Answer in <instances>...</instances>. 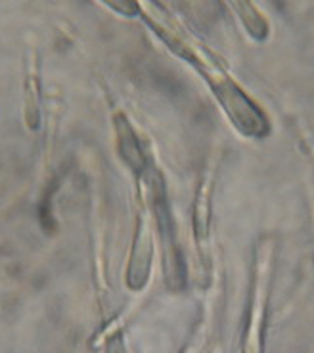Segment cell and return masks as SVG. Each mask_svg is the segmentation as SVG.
<instances>
[{
    "label": "cell",
    "mask_w": 314,
    "mask_h": 353,
    "mask_svg": "<svg viewBox=\"0 0 314 353\" xmlns=\"http://www.w3.org/2000/svg\"><path fill=\"white\" fill-rule=\"evenodd\" d=\"M115 134H117V150L123 161L127 163V168L131 169L134 175H144L148 169V158L127 115H115Z\"/></svg>",
    "instance_id": "cell-3"
},
{
    "label": "cell",
    "mask_w": 314,
    "mask_h": 353,
    "mask_svg": "<svg viewBox=\"0 0 314 353\" xmlns=\"http://www.w3.org/2000/svg\"><path fill=\"white\" fill-rule=\"evenodd\" d=\"M105 353H127V345H125V340H123L121 332H117V334H114L107 340Z\"/></svg>",
    "instance_id": "cell-4"
},
{
    "label": "cell",
    "mask_w": 314,
    "mask_h": 353,
    "mask_svg": "<svg viewBox=\"0 0 314 353\" xmlns=\"http://www.w3.org/2000/svg\"><path fill=\"white\" fill-rule=\"evenodd\" d=\"M182 353H192V347H186V350H184Z\"/></svg>",
    "instance_id": "cell-5"
},
{
    "label": "cell",
    "mask_w": 314,
    "mask_h": 353,
    "mask_svg": "<svg viewBox=\"0 0 314 353\" xmlns=\"http://www.w3.org/2000/svg\"><path fill=\"white\" fill-rule=\"evenodd\" d=\"M151 254H154V246H151V230H149L148 217L142 213L138 217L136 234H134V242H132L129 276H127L129 286H131L132 290L144 288V284L148 281L149 267H151Z\"/></svg>",
    "instance_id": "cell-2"
},
{
    "label": "cell",
    "mask_w": 314,
    "mask_h": 353,
    "mask_svg": "<svg viewBox=\"0 0 314 353\" xmlns=\"http://www.w3.org/2000/svg\"><path fill=\"white\" fill-rule=\"evenodd\" d=\"M271 242L264 240L261 246L257 248L251 309H249L247 328L244 334V353H261L262 350V323H264V311H266L264 305H266L269 284H271Z\"/></svg>",
    "instance_id": "cell-1"
}]
</instances>
